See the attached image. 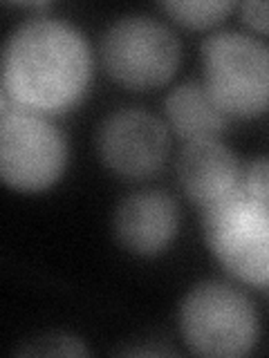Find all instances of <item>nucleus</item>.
<instances>
[{"label": "nucleus", "instance_id": "3", "mask_svg": "<svg viewBox=\"0 0 269 358\" xmlns=\"http://www.w3.org/2000/svg\"><path fill=\"white\" fill-rule=\"evenodd\" d=\"M202 78L209 99L231 121L269 112V45L238 29H216L200 45Z\"/></svg>", "mask_w": 269, "mask_h": 358}, {"label": "nucleus", "instance_id": "5", "mask_svg": "<svg viewBox=\"0 0 269 358\" xmlns=\"http://www.w3.org/2000/svg\"><path fill=\"white\" fill-rule=\"evenodd\" d=\"M70 148L50 117L0 99V177L16 193H45L61 182Z\"/></svg>", "mask_w": 269, "mask_h": 358}, {"label": "nucleus", "instance_id": "14", "mask_svg": "<svg viewBox=\"0 0 269 358\" xmlns=\"http://www.w3.org/2000/svg\"><path fill=\"white\" fill-rule=\"evenodd\" d=\"M235 11H238L240 22L247 29L269 36V3H251V0H247V3L235 5Z\"/></svg>", "mask_w": 269, "mask_h": 358}, {"label": "nucleus", "instance_id": "10", "mask_svg": "<svg viewBox=\"0 0 269 358\" xmlns=\"http://www.w3.org/2000/svg\"><path fill=\"white\" fill-rule=\"evenodd\" d=\"M164 121L173 137L184 143L220 139L231 119L213 106L205 85L195 78L175 85L164 99Z\"/></svg>", "mask_w": 269, "mask_h": 358}, {"label": "nucleus", "instance_id": "8", "mask_svg": "<svg viewBox=\"0 0 269 358\" xmlns=\"http://www.w3.org/2000/svg\"><path fill=\"white\" fill-rule=\"evenodd\" d=\"M112 233L126 253L153 260L168 251L179 233V206L162 188L134 190L112 213Z\"/></svg>", "mask_w": 269, "mask_h": 358}, {"label": "nucleus", "instance_id": "12", "mask_svg": "<svg viewBox=\"0 0 269 358\" xmlns=\"http://www.w3.org/2000/svg\"><path fill=\"white\" fill-rule=\"evenodd\" d=\"M18 354H39V356H88V347L81 338L70 334H50L43 336L34 345L22 347Z\"/></svg>", "mask_w": 269, "mask_h": 358}, {"label": "nucleus", "instance_id": "15", "mask_svg": "<svg viewBox=\"0 0 269 358\" xmlns=\"http://www.w3.org/2000/svg\"><path fill=\"white\" fill-rule=\"evenodd\" d=\"M267 291H269V289H267Z\"/></svg>", "mask_w": 269, "mask_h": 358}, {"label": "nucleus", "instance_id": "1", "mask_svg": "<svg viewBox=\"0 0 269 358\" xmlns=\"http://www.w3.org/2000/svg\"><path fill=\"white\" fill-rule=\"evenodd\" d=\"M95 78V52L74 22L36 14L9 31L0 99L43 117H65L83 103Z\"/></svg>", "mask_w": 269, "mask_h": 358}, {"label": "nucleus", "instance_id": "11", "mask_svg": "<svg viewBox=\"0 0 269 358\" xmlns=\"http://www.w3.org/2000/svg\"><path fill=\"white\" fill-rule=\"evenodd\" d=\"M160 9L171 18V22L184 29L216 31V27H220L231 16V11H235V3H229V0H195V3L173 0V3H160Z\"/></svg>", "mask_w": 269, "mask_h": 358}, {"label": "nucleus", "instance_id": "2", "mask_svg": "<svg viewBox=\"0 0 269 358\" xmlns=\"http://www.w3.org/2000/svg\"><path fill=\"white\" fill-rule=\"evenodd\" d=\"M177 331L186 350L205 358H240L261 343L256 302L227 280H202L177 309Z\"/></svg>", "mask_w": 269, "mask_h": 358}, {"label": "nucleus", "instance_id": "7", "mask_svg": "<svg viewBox=\"0 0 269 358\" xmlns=\"http://www.w3.org/2000/svg\"><path fill=\"white\" fill-rule=\"evenodd\" d=\"M171 141L173 134L162 117L144 108H121L101 121L97 155L112 175L144 182L164 171Z\"/></svg>", "mask_w": 269, "mask_h": 358}, {"label": "nucleus", "instance_id": "13", "mask_svg": "<svg viewBox=\"0 0 269 358\" xmlns=\"http://www.w3.org/2000/svg\"><path fill=\"white\" fill-rule=\"evenodd\" d=\"M242 190L249 197L269 204V155H258L244 164Z\"/></svg>", "mask_w": 269, "mask_h": 358}, {"label": "nucleus", "instance_id": "6", "mask_svg": "<svg viewBox=\"0 0 269 358\" xmlns=\"http://www.w3.org/2000/svg\"><path fill=\"white\" fill-rule=\"evenodd\" d=\"M205 242L238 285L269 289V204L238 190L202 215Z\"/></svg>", "mask_w": 269, "mask_h": 358}, {"label": "nucleus", "instance_id": "4", "mask_svg": "<svg viewBox=\"0 0 269 358\" xmlns=\"http://www.w3.org/2000/svg\"><path fill=\"white\" fill-rule=\"evenodd\" d=\"M99 59L112 83L130 92H153L179 72L182 43L164 20L151 14H126L104 31Z\"/></svg>", "mask_w": 269, "mask_h": 358}, {"label": "nucleus", "instance_id": "9", "mask_svg": "<svg viewBox=\"0 0 269 358\" xmlns=\"http://www.w3.org/2000/svg\"><path fill=\"white\" fill-rule=\"evenodd\" d=\"M175 171L184 197L202 210L242 190L244 164L220 139L184 143Z\"/></svg>", "mask_w": 269, "mask_h": 358}]
</instances>
